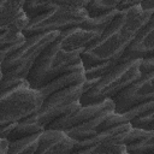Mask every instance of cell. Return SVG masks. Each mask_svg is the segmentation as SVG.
<instances>
[{
  "mask_svg": "<svg viewBox=\"0 0 154 154\" xmlns=\"http://www.w3.org/2000/svg\"><path fill=\"white\" fill-rule=\"evenodd\" d=\"M153 12L154 10H142L140 5L118 11L100 37L82 52L81 61L83 66L88 67L108 59H117L119 61L126 46L153 16Z\"/></svg>",
  "mask_w": 154,
  "mask_h": 154,
  "instance_id": "cell-1",
  "label": "cell"
},
{
  "mask_svg": "<svg viewBox=\"0 0 154 154\" xmlns=\"http://www.w3.org/2000/svg\"><path fill=\"white\" fill-rule=\"evenodd\" d=\"M60 31H46L26 37L25 42L16 51L10 53L1 63L2 78L0 90H5L16 83L25 79L29 70L34 65L42 49L58 38Z\"/></svg>",
  "mask_w": 154,
  "mask_h": 154,
  "instance_id": "cell-2",
  "label": "cell"
},
{
  "mask_svg": "<svg viewBox=\"0 0 154 154\" xmlns=\"http://www.w3.org/2000/svg\"><path fill=\"white\" fill-rule=\"evenodd\" d=\"M43 95L31 88L26 79L0 90V122H20L34 114L42 105Z\"/></svg>",
  "mask_w": 154,
  "mask_h": 154,
  "instance_id": "cell-3",
  "label": "cell"
},
{
  "mask_svg": "<svg viewBox=\"0 0 154 154\" xmlns=\"http://www.w3.org/2000/svg\"><path fill=\"white\" fill-rule=\"evenodd\" d=\"M140 61L141 59H135L117 64L107 73L99 77L96 83L89 90L81 95L79 103H96L114 96L120 89L141 77L138 71Z\"/></svg>",
  "mask_w": 154,
  "mask_h": 154,
  "instance_id": "cell-4",
  "label": "cell"
},
{
  "mask_svg": "<svg viewBox=\"0 0 154 154\" xmlns=\"http://www.w3.org/2000/svg\"><path fill=\"white\" fill-rule=\"evenodd\" d=\"M88 12L85 8H66L55 6L49 11L38 14L37 17L29 20L25 29L22 31L25 37L46 32V31H64L65 29L75 25H79L87 17Z\"/></svg>",
  "mask_w": 154,
  "mask_h": 154,
  "instance_id": "cell-5",
  "label": "cell"
},
{
  "mask_svg": "<svg viewBox=\"0 0 154 154\" xmlns=\"http://www.w3.org/2000/svg\"><path fill=\"white\" fill-rule=\"evenodd\" d=\"M153 16L135 34L134 38L126 46L124 53L119 58V63L142 59L154 55V23Z\"/></svg>",
  "mask_w": 154,
  "mask_h": 154,
  "instance_id": "cell-6",
  "label": "cell"
},
{
  "mask_svg": "<svg viewBox=\"0 0 154 154\" xmlns=\"http://www.w3.org/2000/svg\"><path fill=\"white\" fill-rule=\"evenodd\" d=\"M114 109V103L112 99H105L101 102L96 103H89V105H81L77 107L75 111H72L69 114H65L53 123H51L45 129H59V130H66L69 128L76 126L78 124L84 123L85 120L95 117L96 114L103 112V111H109Z\"/></svg>",
  "mask_w": 154,
  "mask_h": 154,
  "instance_id": "cell-7",
  "label": "cell"
},
{
  "mask_svg": "<svg viewBox=\"0 0 154 154\" xmlns=\"http://www.w3.org/2000/svg\"><path fill=\"white\" fill-rule=\"evenodd\" d=\"M59 48H60V41L58 37L54 41H52L51 43H48L42 49V52L38 54L37 59L35 60L34 65L31 66V69L29 70V72L25 77L26 82L30 84L31 88L40 89L42 87L47 73L52 69L53 59H54L55 53L58 52Z\"/></svg>",
  "mask_w": 154,
  "mask_h": 154,
  "instance_id": "cell-8",
  "label": "cell"
},
{
  "mask_svg": "<svg viewBox=\"0 0 154 154\" xmlns=\"http://www.w3.org/2000/svg\"><path fill=\"white\" fill-rule=\"evenodd\" d=\"M100 37V34L93 30H87L81 28L79 25L70 26L60 32L59 41L60 48L66 51L73 49H85L89 45L96 41Z\"/></svg>",
  "mask_w": 154,
  "mask_h": 154,
  "instance_id": "cell-9",
  "label": "cell"
},
{
  "mask_svg": "<svg viewBox=\"0 0 154 154\" xmlns=\"http://www.w3.org/2000/svg\"><path fill=\"white\" fill-rule=\"evenodd\" d=\"M130 123H123L114 125L112 128L100 130L89 137H85L81 141H77L75 148L72 149V153H77L79 149H83L85 147L96 146V144H105V143H122V140L125 135V132L130 128Z\"/></svg>",
  "mask_w": 154,
  "mask_h": 154,
  "instance_id": "cell-10",
  "label": "cell"
},
{
  "mask_svg": "<svg viewBox=\"0 0 154 154\" xmlns=\"http://www.w3.org/2000/svg\"><path fill=\"white\" fill-rule=\"evenodd\" d=\"M141 81H142V77H140L138 79L128 84L126 87L120 89L114 96L111 97L114 103V112L122 113V112H125V111L135 107L136 105H138L141 102L154 99V95L138 94V88H140Z\"/></svg>",
  "mask_w": 154,
  "mask_h": 154,
  "instance_id": "cell-11",
  "label": "cell"
},
{
  "mask_svg": "<svg viewBox=\"0 0 154 154\" xmlns=\"http://www.w3.org/2000/svg\"><path fill=\"white\" fill-rule=\"evenodd\" d=\"M85 81V71H84V66L82 65L81 67L72 70L70 72H66L64 75H60L55 78H53L51 82H48L47 84H45L43 87H41L38 90L41 91V94L43 95V99L48 95H51L54 91H58L60 89L71 87V85H76V84H82Z\"/></svg>",
  "mask_w": 154,
  "mask_h": 154,
  "instance_id": "cell-12",
  "label": "cell"
},
{
  "mask_svg": "<svg viewBox=\"0 0 154 154\" xmlns=\"http://www.w3.org/2000/svg\"><path fill=\"white\" fill-rule=\"evenodd\" d=\"M81 103L79 101L69 103L66 106H61V107H51V108H38L34 114L29 116L28 118H25L24 120L28 122H35L38 125H41L43 129L46 126H48L51 123H53L54 120H57L58 118L71 113L72 111H75L77 107H79Z\"/></svg>",
  "mask_w": 154,
  "mask_h": 154,
  "instance_id": "cell-13",
  "label": "cell"
},
{
  "mask_svg": "<svg viewBox=\"0 0 154 154\" xmlns=\"http://www.w3.org/2000/svg\"><path fill=\"white\" fill-rule=\"evenodd\" d=\"M82 84L71 85L64 89H60L58 91L52 93L51 95L46 96L42 101V105L40 108H51V107H61L66 106L69 103L79 101V97L82 95Z\"/></svg>",
  "mask_w": 154,
  "mask_h": 154,
  "instance_id": "cell-14",
  "label": "cell"
},
{
  "mask_svg": "<svg viewBox=\"0 0 154 154\" xmlns=\"http://www.w3.org/2000/svg\"><path fill=\"white\" fill-rule=\"evenodd\" d=\"M113 109H109V111H103L99 114H96L95 117L85 120L84 123L82 124H78L76 126H72V128H69L66 130H64L70 137H72L73 140L76 141H81L85 137H89L90 135L95 134L97 131V128L99 125L102 123V120L106 118V116L108 114V112H111Z\"/></svg>",
  "mask_w": 154,
  "mask_h": 154,
  "instance_id": "cell-15",
  "label": "cell"
},
{
  "mask_svg": "<svg viewBox=\"0 0 154 154\" xmlns=\"http://www.w3.org/2000/svg\"><path fill=\"white\" fill-rule=\"evenodd\" d=\"M40 134L41 132L31 134L29 136L8 142L7 154H35L38 147Z\"/></svg>",
  "mask_w": 154,
  "mask_h": 154,
  "instance_id": "cell-16",
  "label": "cell"
},
{
  "mask_svg": "<svg viewBox=\"0 0 154 154\" xmlns=\"http://www.w3.org/2000/svg\"><path fill=\"white\" fill-rule=\"evenodd\" d=\"M118 11L119 10H112V11H108L106 13H102V14H99V16H94V17L88 16L79 24V26L83 28V29H87V30L96 31V32H99L101 35L105 31V29L109 25V23L112 22V19L116 17V14L118 13Z\"/></svg>",
  "mask_w": 154,
  "mask_h": 154,
  "instance_id": "cell-17",
  "label": "cell"
},
{
  "mask_svg": "<svg viewBox=\"0 0 154 154\" xmlns=\"http://www.w3.org/2000/svg\"><path fill=\"white\" fill-rule=\"evenodd\" d=\"M43 130V128L41 125H38L35 122H28V120H20L17 122L16 125L11 129V131L6 135V140L8 142L18 140L20 137H25L29 136L31 134H36V132H41Z\"/></svg>",
  "mask_w": 154,
  "mask_h": 154,
  "instance_id": "cell-18",
  "label": "cell"
},
{
  "mask_svg": "<svg viewBox=\"0 0 154 154\" xmlns=\"http://www.w3.org/2000/svg\"><path fill=\"white\" fill-rule=\"evenodd\" d=\"M25 0H0V26L12 20L23 8Z\"/></svg>",
  "mask_w": 154,
  "mask_h": 154,
  "instance_id": "cell-19",
  "label": "cell"
},
{
  "mask_svg": "<svg viewBox=\"0 0 154 154\" xmlns=\"http://www.w3.org/2000/svg\"><path fill=\"white\" fill-rule=\"evenodd\" d=\"M84 49H73V51H66L63 48H59L55 53V57L52 63V67L58 66H73L81 63V54Z\"/></svg>",
  "mask_w": 154,
  "mask_h": 154,
  "instance_id": "cell-20",
  "label": "cell"
},
{
  "mask_svg": "<svg viewBox=\"0 0 154 154\" xmlns=\"http://www.w3.org/2000/svg\"><path fill=\"white\" fill-rule=\"evenodd\" d=\"M57 1L58 0H25L22 10L29 19H32L38 14L53 8Z\"/></svg>",
  "mask_w": 154,
  "mask_h": 154,
  "instance_id": "cell-21",
  "label": "cell"
},
{
  "mask_svg": "<svg viewBox=\"0 0 154 154\" xmlns=\"http://www.w3.org/2000/svg\"><path fill=\"white\" fill-rule=\"evenodd\" d=\"M79 154H124L126 153V146L123 143H105L85 147L79 149Z\"/></svg>",
  "mask_w": 154,
  "mask_h": 154,
  "instance_id": "cell-22",
  "label": "cell"
},
{
  "mask_svg": "<svg viewBox=\"0 0 154 154\" xmlns=\"http://www.w3.org/2000/svg\"><path fill=\"white\" fill-rule=\"evenodd\" d=\"M120 2L122 0H91L85 10L90 17H94L112 10H117Z\"/></svg>",
  "mask_w": 154,
  "mask_h": 154,
  "instance_id": "cell-23",
  "label": "cell"
},
{
  "mask_svg": "<svg viewBox=\"0 0 154 154\" xmlns=\"http://www.w3.org/2000/svg\"><path fill=\"white\" fill-rule=\"evenodd\" d=\"M77 141L73 140L72 137H70L66 132L60 137L58 138L53 144H51L46 153H52V154H69V153H72V149L75 148ZM45 153V154H46Z\"/></svg>",
  "mask_w": 154,
  "mask_h": 154,
  "instance_id": "cell-24",
  "label": "cell"
},
{
  "mask_svg": "<svg viewBox=\"0 0 154 154\" xmlns=\"http://www.w3.org/2000/svg\"><path fill=\"white\" fill-rule=\"evenodd\" d=\"M117 64H119V61L117 59H108L106 61L102 63H97L95 65L84 67L85 71V78H96V77H101L105 73H107L112 67H114Z\"/></svg>",
  "mask_w": 154,
  "mask_h": 154,
  "instance_id": "cell-25",
  "label": "cell"
},
{
  "mask_svg": "<svg viewBox=\"0 0 154 154\" xmlns=\"http://www.w3.org/2000/svg\"><path fill=\"white\" fill-rule=\"evenodd\" d=\"M154 152V132L149 134L146 138L141 140L140 142L128 144L126 153L132 154H152Z\"/></svg>",
  "mask_w": 154,
  "mask_h": 154,
  "instance_id": "cell-26",
  "label": "cell"
},
{
  "mask_svg": "<svg viewBox=\"0 0 154 154\" xmlns=\"http://www.w3.org/2000/svg\"><path fill=\"white\" fill-rule=\"evenodd\" d=\"M152 132H154V131H147V130H143V129H137V128L130 126L129 130L125 132V135H124V137L122 140V143L128 146V144H132V143L140 142L141 140L146 138Z\"/></svg>",
  "mask_w": 154,
  "mask_h": 154,
  "instance_id": "cell-27",
  "label": "cell"
},
{
  "mask_svg": "<svg viewBox=\"0 0 154 154\" xmlns=\"http://www.w3.org/2000/svg\"><path fill=\"white\" fill-rule=\"evenodd\" d=\"M131 126L137 128V129H143L147 131H154V112L138 116L129 122Z\"/></svg>",
  "mask_w": 154,
  "mask_h": 154,
  "instance_id": "cell-28",
  "label": "cell"
},
{
  "mask_svg": "<svg viewBox=\"0 0 154 154\" xmlns=\"http://www.w3.org/2000/svg\"><path fill=\"white\" fill-rule=\"evenodd\" d=\"M138 71H140L141 77L154 73V55L142 58L138 65Z\"/></svg>",
  "mask_w": 154,
  "mask_h": 154,
  "instance_id": "cell-29",
  "label": "cell"
},
{
  "mask_svg": "<svg viewBox=\"0 0 154 154\" xmlns=\"http://www.w3.org/2000/svg\"><path fill=\"white\" fill-rule=\"evenodd\" d=\"M90 1L91 0H58L55 4L61 7L77 10V8H87Z\"/></svg>",
  "mask_w": 154,
  "mask_h": 154,
  "instance_id": "cell-30",
  "label": "cell"
},
{
  "mask_svg": "<svg viewBox=\"0 0 154 154\" xmlns=\"http://www.w3.org/2000/svg\"><path fill=\"white\" fill-rule=\"evenodd\" d=\"M142 0H122V2L119 4V6L117 7V10H125L128 7H131V6H135V5H138Z\"/></svg>",
  "mask_w": 154,
  "mask_h": 154,
  "instance_id": "cell-31",
  "label": "cell"
},
{
  "mask_svg": "<svg viewBox=\"0 0 154 154\" xmlns=\"http://www.w3.org/2000/svg\"><path fill=\"white\" fill-rule=\"evenodd\" d=\"M138 5L144 11H152V10H154V0H142Z\"/></svg>",
  "mask_w": 154,
  "mask_h": 154,
  "instance_id": "cell-32",
  "label": "cell"
},
{
  "mask_svg": "<svg viewBox=\"0 0 154 154\" xmlns=\"http://www.w3.org/2000/svg\"><path fill=\"white\" fill-rule=\"evenodd\" d=\"M8 149V141L6 138L0 137V154H7Z\"/></svg>",
  "mask_w": 154,
  "mask_h": 154,
  "instance_id": "cell-33",
  "label": "cell"
},
{
  "mask_svg": "<svg viewBox=\"0 0 154 154\" xmlns=\"http://www.w3.org/2000/svg\"><path fill=\"white\" fill-rule=\"evenodd\" d=\"M0 73H2V71H1V63H0Z\"/></svg>",
  "mask_w": 154,
  "mask_h": 154,
  "instance_id": "cell-34",
  "label": "cell"
},
{
  "mask_svg": "<svg viewBox=\"0 0 154 154\" xmlns=\"http://www.w3.org/2000/svg\"><path fill=\"white\" fill-rule=\"evenodd\" d=\"M1 78H2V73H0V82H1Z\"/></svg>",
  "mask_w": 154,
  "mask_h": 154,
  "instance_id": "cell-35",
  "label": "cell"
}]
</instances>
